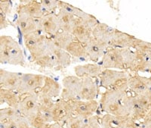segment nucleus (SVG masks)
<instances>
[{"label":"nucleus","instance_id":"1","mask_svg":"<svg viewBox=\"0 0 151 128\" xmlns=\"http://www.w3.org/2000/svg\"><path fill=\"white\" fill-rule=\"evenodd\" d=\"M129 87L119 89H110L104 93L100 105L106 114L119 117H129V113L125 105V99L127 96Z\"/></svg>","mask_w":151,"mask_h":128},{"label":"nucleus","instance_id":"2","mask_svg":"<svg viewBox=\"0 0 151 128\" xmlns=\"http://www.w3.org/2000/svg\"><path fill=\"white\" fill-rule=\"evenodd\" d=\"M135 59V53L130 48H111L107 49L101 59L104 69H132Z\"/></svg>","mask_w":151,"mask_h":128},{"label":"nucleus","instance_id":"3","mask_svg":"<svg viewBox=\"0 0 151 128\" xmlns=\"http://www.w3.org/2000/svg\"><path fill=\"white\" fill-rule=\"evenodd\" d=\"M0 61L2 64L25 65L22 48L12 36L5 35L0 36Z\"/></svg>","mask_w":151,"mask_h":128},{"label":"nucleus","instance_id":"4","mask_svg":"<svg viewBox=\"0 0 151 128\" xmlns=\"http://www.w3.org/2000/svg\"><path fill=\"white\" fill-rule=\"evenodd\" d=\"M130 75L125 71L115 69H104L100 76L101 85L105 88L119 89L129 87L128 80Z\"/></svg>","mask_w":151,"mask_h":128},{"label":"nucleus","instance_id":"5","mask_svg":"<svg viewBox=\"0 0 151 128\" xmlns=\"http://www.w3.org/2000/svg\"><path fill=\"white\" fill-rule=\"evenodd\" d=\"M48 40V36L39 30L24 36V45L33 59L40 57L46 52Z\"/></svg>","mask_w":151,"mask_h":128},{"label":"nucleus","instance_id":"6","mask_svg":"<svg viewBox=\"0 0 151 128\" xmlns=\"http://www.w3.org/2000/svg\"><path fill=\"white\" fill-rule=\"evenodd\" d=\"M45 83V76L36 74H21V82L17 90L19 94L39 93Z\"/></svg>","mask_w":151,"mask_h":128},{"label":"nucleus","instance_id":"7","mask_svg":"<svg viewBox=\"0 0 151 128\" xmlns=\"http://www.w3.org/2000/svg\"><path fill=\"white\" fill-rule=\"evenodd\" d=\"M40 108L38 93L20 94L18 110L21 115L26 118L38 114Z\"/></svg>","mask_w":151,"mask_h":128},{"label":"nucleus","instance_id":"8","mask_svg":"<svg viewBox=\"0 0 151 128\" xmlns=\"http://www.w3.org/2000/svg\"><path fill=\"white\" fill-rule=\"evenodd\" d=\"M83 83V78L76 75L66 76L62 80L63 90L60 97L65 100H75L79 99V93Z\"/></svg>","mask_w":151,"mask_h":128},{"label":"nucleus","instance_id":"9","mask_svg":"<svg viewBox=\"0 0 151 128\" xmlns=\"http://www.w3.org/2000/svg\"><path fill=\"white\" fill-rule=\"evenodd\" d=\"M38 30L49 38L61 30L58 17L55 13H47L42 18L37 20Z\"/></svg>","mask_w":151,"mask_h":128},{"label":"nucleus","instance_id":"10","mask_svg":"<svg viewBox=\"0 0 151 128\" xmlns=\"http://www.w3.org/2000/svg\"><path fill=\"white\" fill-rule=\"evenodd\" d=\"M73 108V114L83 118H87L94 115L96 112L99 104L95 100H70Z\"/></svg>","mask_w":151,"mask_h":128},{"label":"nucleus","instance_id":"11","mask_svg":"<svg viewBox=\"0 0 151 128\" xmlns=\"http://www.w3.org/2000/svg\"><path fill=\"white\" fill-rule=\"evenodd\" d=\"M54 122L65 123L73 114V108L70 100L60 99L55 102L52 109Z\"/></svg>","mask_w":151,"mask_h":128},{"label":"nucleus","instance_id":"12","mask_svg":"<svg viewBox=\"0 0 151 128\" xmlns=\"http://www.w3.org/2000/svg\"><path fill=\"white\" fill-rule=\"evenodd\" d=\"M87 52L88 58L93 61H98L100 59H102L104 54L107 51L109 46L98 41L92 37L84 45Z\"/></svg>","mask_w":151,"mask_h":128},{"label":"nucleus","instance_id":"13","mask_svg":"<svg viewBox=\"0 0 151 128\" xmlns=\"http://www.w3.org/2000/svg\"><path fill=\"white\" fill-rule=\"evenodd\" d=\"M127 85L135 95L145 93L151 90V78L140 76L138 74L130 76L128 80Z\"/></svg>","mask_w":151,"mask_h":128},{"label":"nucleus","instance_id":"14","mask_svg":"<svg viewBox=\"0 0 151 128\" xmlns=\"http://www.w3.org/2000/svg\"><path fill=\"white\" fill-rule=\"evenodd\" d=\"M98 86L97 83L91 77L83 78V83L79 93L80 100H94L98 95Z\"/></svg>","mask_w":151,"mask_h":128},{"label":"nucleus","instance_id":"15","mask_svg":"<svg viewBox=\"0 0 151 128\" xmlns=\"http://www.w3.org/2000/svg\"><path fill=\"white\" fill-rule=\"evenodd\" d=\"M17 12L36 20L40 19L45 14L41 2L37 1H29L21 5L17 9Z\"/></svg>","mask_w":151,"mask_h":128},{"label":"nucleus","instance_id":"16","mask_svg":"<svg viewBox=\"0 0 151 128\" xmlns=\"http://www.w3.org/2000/svg\"><path fill=\"white\" fill-rule=\"evenodd\" d=\"M116 31V29L115 28L112 27L106 24L100 22L93 29L92 35L94 39L110 46V44Z\"/></svg>","mask_w":151,"mask_h":128},{"label":"nucleus","instance_id":"17","mask_svg":"<svg viewBox=\"0 0 151 128\" xmlns=\"http://www.w3.org/2000/svg\"><path fill=\"white\" fill-rule=\"evenodd\" d=\"M21 74L17 73L0 69V84L1 88L17 91L21 82Z\"/></svg>","mask_w":151,"mask_h":128},{"label":"nucleus","instance_id":"18","mask_svg":"<svg viewBox=\"0 0 151 128\" xmlns=\"http://www.w3.org/2000/svg\"><path fill=\"white\" fill-rule=\"evenodd\" d=\"M125 105L129 113V117L134 121L144 120L148 111L143 108L137 102L135 95H127L125 99Z\"/></svg>","mask_w":151,"mask_h":128},{"label":"nucleus","instance_id":"19","mask_svg":"<svg viewBox=\"0 0 151 128\" xmlns=\"http://www.w3.org/2000/svg\"><path fill=\"white\" fill-rule=\"evenodd\" d=\"M104 68L101 64H85L76 66L74 72L76 75L80 78L91 77L94 78L101 76Z\"/></svg>","mask_w":151,"mask_h":128},{"label":"nucleus","instance_id":"20","mask_svg":"<svg viewBox=\"0 0 151 128\" xmlns=\"http://www.w3.org/2000/svg\"><path fill=\"white\" fill-rule=\"evenodd\" d=\"M47 49L53 54L56 59L58 66L62 68H67L71 64V56L66 50L59 48L54 43L52 40L48 37Z\"/></svg>","mask_w":151,"mask_h":128},{"label":"nucleus","instance_id":"21","mask_svg":"<svg viewBox=\"0 0 151 128\" xmlns=\"http://www.w3.org/2000/svg\"><path fill=\"white\" fill-rule=\"evenodd\" d=\"M16 24L23 36L38 31L37 20L23 14H18Z\"/></svg>","mask_w":151,"mask_h":128},{"label":"nucleus","instance_id":"22","mask_svg":"<svg viewBox=\"0 0 151 128\" xmlns=\"http://www.w3.org/2000/svg\"><path fill=\"white\" fill-rule=\"evenodd\" d=\"M72 34L74 38L83 45H85L93 37L92 30L86 26L79 18L76 19V22L73 28Z\"/></svg>","mask_w":151,"mask_h":128},{"label":"nucleus","instance_id":"23","mask_svg":"<svg viewBox=\"0 0 151 128\" xmlns=\"http://www.w3.org/2000/svg\"><path fill=\"white\" fill-rule=\"evenodd\" d=\"M135 40L136 37L134 36L116 30L110 46H112V48H132Z\"/></svg>","mask_w":151,"mask_h":128},{"label":"nucleus","instance_id":"24","mask_svg":"<svg viewBox=\"0 0 151 128\" xmlns=\"http://www.w3.org/2000/svg\"><path fill=\"white\" fill-rule=\"evenodd\" d=\"M135 59L131 71L133 72H148L149 66L150 63V52H143L140 51H135Z\"/></svg>","mask_w":151,"mask_h":128},{"label":"nucleus","instance_id":"25","mask_svg":"<svg viewBox=\"0 0 151 128\" xmlns=\"http://www.w3.org/2000/svg\"><path fill=\"white\" fill-rule=\"evenodd\" d=\"M129 118L106 114L101 119V128H126Z\"/></svg>","mask_w":151,"mask_h":128},{"label":"nucleus","instance_id":"26","mask_svg":"<svg viewBox=\"0 0 151 128\" xmlns=\"http://www.w3.org/2000/svg\"><path fill=\"white\" fill-rule=\"evenodd\" d=\"M57 15L60 23V30L62 31L67 32L72 34L73 28L76 22L77 17H76L70 12L61 9H59V12Z\"/></svg>","mask_w":151,"mask_h":128},{"label":"nucleus","instance_id":"27","mask_svg":"<svg viewBox=\"0 0 151 128\" xmlns=\"http://www.w3.org/2000/svg\"><path fill=\"white\" fill-rule=\"evenodd\" d=\"M39 93L51 98H55L60 94V86L53 78L45 76V83Z\"/></svg>","mask_w":151,"mask_h":128},{"label":"nucleus","instance_id":"28","mask_svg":"<svg viewBox=\"0 0 151 128\" xmlns=\"http://www.w3.org/2000/svg\"><path fill=\"white\" fill-rule=\"evenodd\" d=\"M1 102H5L9 107L18 108L20 104V94L14 90H9L1 88L0 90Z\"/></svg>","mask_w":151,"mask_h":128},{"label":"nucleus","instance_id":"29","mask_svg":"<svg viewBox=\"0 0 151 128\" xmlns=\"http://www.w3.org/2000/svg\"><path fill=\"white\" fill-rule=\"evenodd\" d=\"M50 39L52 40V42L57 46H58L60 48H63L64 50H66L67 46L75 40H74L75 38L73 36V34L65 31H62V30H60L59 33H58Z\"/></svg>","mask_w":151,"mask_h":128},{"label":"nucleus","instance_id":"30","mask_svg":"<svg viewBox=\"0 0 151 128\" xmlns=\"http://www.w3.org/2000/svg\"><path fill=\"white\" fill-rule=\"evenodd\" d=\"M66 51L71 56V57H73L75 59H85L88 57L87 52H86V47L84 45L79 43L78 41L74 40L66 48Z\"/></svg>","mask_w":151,"mask_h":128},{"label":"nucleus","instance_id":"31","mask_svg":"<svg viewBox=\"0 0 151 128\" xmlns=\"http://www.w3.org/2000/svg\"><path fill=\"white\" fill-rule=\"evenodd\" d=\"M33 61L42 68H55L56 66H58V61L55 56H53V54L50 52L48 49L43 55L33 59Z\"/></svg>","mask_w":151,"mask_h":128},{"label":"nucleus","instance_id":"32","mask_svg":"<svg viewBox=\"0 0 151 128\" xmlns=\"http://www.w3.org/2000/svg\"><path fill=\"white\" fill-rule=\"evenodd\" d=\"M58 8L59 9H64V10L70 12V13L73 14V15L75 16L76 17H77V18H82V17L86 14V12H83L82 9H79V8L77 7H75L73 5L67 3V2H63V1H59Z\"/></svg>","mask_w":151,"mask_h":128},{"label":"nucleus","instance_id":"33","mask_svg":"<svg viewBox=\"0 0 151 128\" xmlns=\"http://www.w3.org/2000/svg\"><path fill=\"white\" fill-rule=\"evenodd\" d=\"M30 126L33 128H48L51 124L47 123L39 114L27 118Z\"/></svg>","mask_w":151,"mask_h":128},{"label":"nucleus","instance_id":"34","mask_svg":"<svg viewBox=\"0 0 151 128\" xmlns=\"http://www.w3.org/2000/svg\"><path fill=\"white\" fill-rule=\"evenodd\" d=\"M21 116V114L18 108H5L1 109L0 111V118H9L12 120H16L19 117Z\"/></svg>","mask_w":151,"mask_h":128},{"label":"nucleus","instance_id":"35","mask_svg":"<svg viewBox=\"0 0 151 128\" xmlns=\"http://www.w3.org/2000/svg\"><path fill=\"white\" fill-rule=\"evenodd\" d=\"M84 118L72 114L65 122V128H83Z\"/></svg>","mask_w":151,"mask_h":128},{"label":"nucleus","instance_id":"36","mask_svg":"<svg viewBox=\"0 0 151 128\" xmlns=\"http://www.w3.org/2000/svg\"><path fill=\"white\" fill-rule=\"evenodd\" d=\"M132 48H134L135 51H140V52H151V43L136 38L134 44L132 46Z\"/></svg>","mask_w":151,"mask_h":128},{"label":"nucleus","instance_id":"37","mask_svg":"<svg viewBox=\"0 0 151 128\" xmlns=\"http://www.w3.org/2000/svg\"><path fill=\"white\" fill-rule=\"evenodd\" d=\"M44 11L48 13H55V11L59 6V1L57 0H42L41 2Z\"/></svg>","mask_w":151,"mask_h":128},{"label":"nucleus","instance_id":"38","mask_svg":"<svg viewBox=\"0 0 151 128\" xmlns=\"http://www.w3.org/2000/svg\"><path fill=\"white\" fill-rule=\"evenodd\" d=\"M83 128H101V122L98 121V118L96 115L84 118V124Z\"/></svg>","mask_w":151,"mask_h":128},{"label":"nucleus","instance_id":"39","mask_svg":"<svg viewBox=\"0 0 151 128\" xmlns=\"http://www.w3.org/2000/svg\"><path fill=\"white\" fill-rule=\"evenodd\" d=\"M38 95H39V100H40V106L49 108H53L54 105H55V102L52 100V98L48 96V95H44V94L40 93H38Z\"/></svg>","mask_w":151,"mask_h":128},{"label":"nucleus","instance_id":"40","mask_svg":"<svg viewBox=\"0 0 151 128\" xmlns=\"http://www.w3.org/2000/svg\"><path fill=\"white\" fill-rule=\"evenodd\" d=\"M12 11V5L10 1L2 0L0 2V12L3 13L5 16L9 15Z\"/></svg>","mask_w":151,"mask_h":128},{"label":"nucleus","instance_id":"41","mask_svg":"<svg viewBox=\"0 0 151 128\" xmlns=\"http://www.w3.org/2000/svg\"><path fill=\"white\" fill-rule=\"evenodd\" d=\"M142 127L151 128V109L147 114L146 117L144 118L142 123Z\"/></svg>","mask_w":151,"mask_h":128},{"label":"nucleus","instance_id":"42","mask_svg":"<svg viewBox=\"0 0 151 128\" xmlns=\"http://www.w3.org/2000/svg\"><path fill=\"white\" fill-rule=\"evenodd\" d=\"M9 26V21L6 19L5 15L3 13H0V29H5Z\"/></svg>","mask_w":151,"mask_h":128},{"label":"nucleus","instance_id":"43","mask_svg":"<svg viewBox=\"0 0 151 128\" xmlns=\"http://www.w3.org/2000/svg\"><path fill=\"white\" fill-rule=\"evenodd\" d=\"M48 128H65L62 124H60L58 122H54L50 124Z\"/></svg>","mask_w":151,"mask_h":128},{"label":"nucleus","instance_id":"44","mask_svg":"<svg viewBox=\"0 0 151 128\" xmlns=\"http://www.w3.org/2000/svg\"><path fill=\"white\" fill-rule=\"evenodd\" d=\"M149 73H150L151 74V63H150V66H149V71H148Z\"/></svg>","mask_w":151,"mask_h":128},{"label":"nucleus","instance_id":"45","mask_svg":"<svg viewBox=\"0 0 151 128\" xmlns=\"http://www.w3.org/2000/svg\"><path fill=\"white\" fill-rule=\"evenodd\" d=\"M150 63H151V55H150Z\"/></svg>","mask_w":151,"mask_h":128},{"label":"nucleus","instance_id":"46","mask_svg":"<svg viewBox=\"0 0 151 128\" xmlns=\"http://www.w3.org/2000/svg\"><path fill=\"white\" fill-rule=\"evenodd\" d=\"M141 128H144V127H141Z\"/></svg>","mask_w":151,"mask_h":128}]
</instances>
